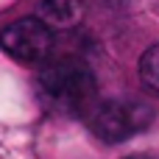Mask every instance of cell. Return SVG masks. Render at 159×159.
I'll return each instance as SVG.
<instances>
[{
	"mask_svg": "<svg viewBox=\"0 0 159 159\" xmlns=\"http://www.w3.org/2000/svg\"><path fill=\"white\" fill-rule=\"evenodd\" d=\"M126 159H145V157H126Z\"/></svg>",
	"mask_w": 159,
	"mask_h": 159,
	"instance_id": "52a82bcc",
	"label": "cell"
},
{
	"mask_svg": "<svg viewBox=\"0 0 159 159\" xmlns=\"http://www.w3.org/2000/svg\"><path fill=\"white\" fill-rule=\"evenodd\" d=\"M151 120H154V109L143 101H134V98H112L106 103H98L89 112L92 134L109 145L126 143L129 137L148 129Z\"/></svg>",
	"mask_w": 159,
	"mask_h": 159,
	"instance_id": "7a4b0ae2",
	"label": "cell"
},
{
	"mask_svg": "<svg viewBox=\"0 0 159 159\" xmlns=\"http://www.w3.org/2000/svg\"><path fill=\"white\" fill-rule=\"evenodd\" d=\"M81 14H84L81 0H39V17L53 25L70 28L81 20Z\"/></svg>",
	"mask_w": 159,
	"mask_h": 159,
	"instance_id": "277c9868",
	"label": "cell"
},
{
	"mask_svg": "<svg viewBox=\"0 0 159 159\" xmlns=\"http://www.w3.org/2000/svg\"><path fill=\"white\" fill-rule=\"evenodd\" d=\"M0 48L22 64H42L53 50V31L45 20L22 17L0 31Z\"/></svg>",
	"mask_w": 159,
	"mask_h": 159,
	"instance_id": "3957f363",
	"label": "cell"
},
{
	"mask_svg": "<svg viewBox=\"0 0 159 159\" xmlns=\"http://www.w3.org/2000/svg\"><path fill=\"white\" fill-rule=\"evenodd\" d=\"M140 78H143V84L151 92L159 95V42L143 53V59H140Z\"/></svg>",
	"mask_w": 159,
	"mask_h": 159,
	"instance_id": "5b68a950",
	"label": "cell"
},
{
	"mask_svg": "<svg viewBox=\"0 0 159 159\" xmlns=\"http://www.w3.org/2000/svg\"><path fill=\"white\" fill-rule=\"evenodd\" d=\"M39 98L61 115H84L95 109V75L92 70L78 59H59L48 67H42L36 81Z\"/></svg>",
	"mask_w": 159,
	"mask_h": 159,
	"instance_id": "6da1fadb",
	"label": "cell"
},
{
	"mask_svg": "<svg viewBox=\"0 0 159 159\" xmlns=\"http://www.w3.org/2000/svg\"><path fill=\"white\" fill-rule=\"evenodd\" d=\"M103 3H112V6H120L123 0H103Z\"/></svg>",
	"mask_w": 159,
	"mask_h": 159,
	"instance_id": "8992f818",
	"label": "cell"
}]
</instances>
